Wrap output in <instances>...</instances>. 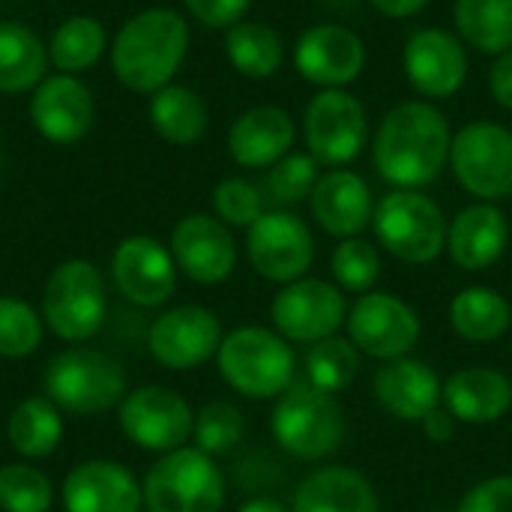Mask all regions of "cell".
I'll return each instance as SVG.
<instances>
[{
  "instance_id": "35",
  "label": "cell",
  "mask_w": 512,
  "mask_h": 512,
  "mask_svg": "<svg viewBox=\"0 0 512 512\" xmlns=\"http://www.w3.org/2000/svg\"><path fill=\"white\" fill-rule=\"evenodd\" d=\"M360 375V351L351 339L330 336L324 342H315L306 354V381L327 390L342 393L348 390Z\"/></svg>"
},
{
  "instance_id": "11",
  "label": "cell",
  "mask_w": 512,
  "mask_h": 512,
  "mask_svg": "<svg viewBox=\"0 0 512 512\" xmlns=\"http://www.w3.org/2000/svg\"><path fill=\"white\" fill-rule=\"evenodd\" d=\"M117 420L135 447L162 456L186 447L195 429V411L189 402L159 384L129 390L117 405Z\"/></svg>"
},
{
  "instance_id": "27",
  "label": "cell",
  "mask_w": 512,
  "mask_h": 512,
  "mask_svg": "<svg viewBox=\"0 0 512 512\" xmlns=\"http://www.w3.org/2000/svg\"><path fill=\"white\" fill-rule=\"evenodd\" d=\"M291 512H381V501L366 474L327 465L297 486Z\"/></svg>"
},
{
  "instance_id": "3",
  "label": "cell",
  "mask_w": 512,
  "mask_h": 512,
  "mask_svg": "<svg viewBox=\"0 0 512 512\" xmlns=\"http://www.w3.org/2000/svg\"><path fill=\"white\" fill-rule=\"evenodd\" d=\"M270 429L288 456L321 462L342 447L348 420L336 393H327L309 381H294L276 399Z\"/></svg>"
},
{
  "instance_id": "30",
  "label": "cell",
  "mask_w": 512,
  "mask_h": 512,
  "mask_svg": "<svg viewBox=\"0 0 512 512\" xmlns=\"http://www.w3.org/2000/svg\"><path fill=\"white\" fill-rule=\"evenodd\" d=\"M48 48L21 21H0V93L33 90L45 78Z\"/></svg>"
},
{
  "instance_id": "5",
  "label": "cell",
  "mask_w": 512,
  "mask_h": 512,
  "mask_svg": "<svg viewBox=\"0 0 512 512\" xmlns=\"http://www.w3.org/2000/svg\"><path fill=\"white\" fill-rule=\"evenodd\" d=\"M42 396H48L63 414L93 417L117 408L126 390L123 366L96 348H66L51 357L42 375Z\"/></svg>"
},
{
  "instance_id": "39",
  "label": "cell",
  "mask_w": 512,
  "mask_h": 512,
  "mask_svg": "<svg viewBox=\"0 0 512 512\" xmlns=\"http://www.w3.org/2000/svg\"><path fill=\"white\" fill-rule=\"evenodd\" d=\"M318 177H321V171H318L315 156L291 150L276 165H270L264 189H267V198L273 204H279V210H285V207H294V204L306 201L312 195Z\"/></svg>"
},
{
  "instance_id": "8",
  "label": "cell",
  "mask_w": 512,
  "mask_h": 512,
  "mask_svg": "<svg viewBox=\"0 0 512 512\" xmlns=\"http://www.w3.org/2000/svg\"><path fill=\"white\" fill-rule=\"evenodd\" d=\"M105 315V279L90 261L69 258L51 270L42 288V321L57 339L87 342L102 330Z\"/></svg>"
},
{
  "instance_id": "31",
  "label": "cell",
  "mask_w": 512,
  "mask_h": 512,
  "mask_svg": "<svg viewBox=\"0 0 512 512\" xmlns=\"http://www.w3.org/2000/svg\"><path fill=\"white\" fill-rule=\"evenodd\" d=\"M150 123L168 144L192 147L207 132V105L192 87L168 84L150 99Z\"/></svg>"
},
{
  "instance_id": "20",
  "label": "cell",
  "mask_w": 512,
  "mask_h": 512,
  "mask_svg": "<svg viewBox=\"0 0 512 512\" xmlns=\"http://www.w3.org/2000/svg\"><path fill=\"white\" fill-rule=\"evenodd\" d=\"M96 117V102L90 87L78 75H45L30 96V120L36 132L51 144L81 141Z\"/></svg>"
},
{
  "instance_id": "14",
  "label": "cell",
  "mask_w": 512,
  "mask_h": 512,
  "mask_svg": "<svg viewBox=\"0 0 512 512\" xmlns=\"http://www.w3.org/2000/svg\"><path fill=\"white\" fill-rule=\"evenodd\" d=\"M348 339L360 354L372 360H399L408 357L423 333L420 315L396 294L369 291L348 309Z\"/></svg>"
},
{
  "instance_id": "37",
  "label": "cell",
  "mask_w": 512,
  "mask_h": 512,
  "mask_svg": "<svg viewBox=\"0 0 512 512\" xmlns=\"http://www.w3.org/2000/svg\"><path fill=\"white\" fill-rule=\"evenodd\" d=\"M42 327V312H36L27 300L0 294V357H30L42 342Z\"/></svg>"
},
{
  "instance_id": "2",
  "label": "cell",
  "mask_w": 512,
  "mask_h": 512,
  "mask_svg": "<svg viewBox=\"0 0 512 512\" xmlns=\"http://www.w3.org/2000/svg\"><path fill=\"white\" fill-rule=\"evenodd\" d=\"M189 51V24L177 9L153 6L132 15L111 42L114 78L132 93H159L174 84Z\"/></svg>"
},
{
  "instance_id": "6",
  "label": "cell",
  "mask_w": 512,
  "mask_h": 512,
  "mask_svg": "<svg viewBox=\"0 0 512 512\" xmlns=\"http://www.w3.org/2000/svg\"><path fill=\"white\" fill-rule=\"evenodd\" d=\"M378 243L405 264H432L447 249V216L420 189H393L375 204Z\"/></svg>"
},
{
  "instance_id": "41",
  "label": "cell",
  "mask_w": 512,
  "mask_h": 512,
  "mask_svg": "<svg viewBox=\"0 0 512 512\" xmlns=\"http://www.w3.org/2000/svg\"><path fill=\"white\" fill-rule=\"evenodd\" d=\"M213 210L228 228H252L267 213L264 210V192L243 177H225L216 183Z\"/></svg>"
},
{
  "instance_id": "25",
  "label": "cell",
  "mask_w": 512,
  "mask_h": 512,
  "mask_svg": "<svg viewBox=\"0 0 512 512\" xmlns=\"http://www.w3.org/2000/svg\"><path fill=\"white\" fill-rule=\"evenodd\" d=\"M297 126L279 105H255L243 111L228 132V153L243 168H270L291 153Z\"/></svg>"
},
{
  "instance_id": "29",
  "label": "cell",
  "mask_w": 512,
  "mask_h": 512,
  "mask_svg": "<svg viewBox=\"0 0 512 512\" xmlns=\"http://www.w3.org/2000/svg\"><path fill=\"white\" fill-rule=\"evenodd\" d=\"M6 435L21 459H45L60 447L63 411L48 396H27L12 408Z\"/></svg>"
},
{
  "instance_id": "15",
  "label": "cell",
  "mask_w": 512,
  "mask_h": 512,
  "mask_svg": "<svg viewBox=\"0 0 512 512\" xmlns=\"http://www.w3.org/2000/svg\"><path fill=\"white\" fill-rule=\"evenodd\" d=\"M402 69L408 84L426 99H453L471 72L465 42L444 27H420L408 36L402 51Z\"/></svg>"
},
{
  "instance_id": "19",
  "label": "cell",
  "mask_w": 512,
  "mask_h": 512,
  "mask_svg": "<svg viewBox=\"0 0 512 512\" xmlns=\"http://www.w3.org/2000/svg\"><path fill=\"white\" fill-rule=\"evenodd\" d=\"M111 279L129 303L156 309L177 291V264L171 249H165L159 240L135 234L117 243L111 258Z\"/></svg>"
},
{
  "instance_id": "38",
  "label": "cell",
  "mask_w": 512,
  "mask_h": 512,
  "mask_svg": "<svg viewBox=\"0 0 512 512\" xmlns=\"http://www.w3.org/2000/svg\"><path fill=\"white\" fill-rule=\"evenodd\" d=\"M330 270L342 291L369 294L381 276V255L375 243H369L366 237H348L339 240V246L333 249Z\"/></svg>"
},
{
  "instance_id": "17",
  "label": "cell",
  "mask_w": 512,
  "mask_h": 512,
  "mask_svg": "<svg viewBox=\"0 0 512 512\" xmlns=\"http://www.w3.org/2000/svg\"><path fill=\"white\" fill-rule=\"evenodd\" d=\"M294 66L318 90H345L366 69V45L345 24H312L294 45Z\"/></svg>"
},
{
  "instance_id": "28",
  "label": "cell",
  "mask_w": 512,
  "mask_h": 512,
  "mask_svg": "<svg viewBox=\"0 0 512 512\" xmlns=\"http://www.w3.org/2000/svg\"><path fill=\"white\" fill-rule=\"evenodd\" d=\"M450 324L465 342H495L512 327V306L507 297L486 285L462 288L450 303Z\"/></svg>"
},
{
  "instance_id": "33",
  "label": "cell",
  "mask_w": 512,
  "mask_h": 512,
  "mask_svg": "<svg viewBox=\"0 0 512 512\" xmlns=\"http://www.w3.org/2000/svg\"><path fill=\"white\" fill-rule=\"evenodd\" d=\"M456 36L480 54H504L512 48V0H456Z\"/></svg>"
},
{
  "instance_id": "36",
  "label": "cell",
  "mask_w": 512,
  "mask_h": 512,
  "mask_svg": "<svg viewBox=\"0 0 512 512\" xmlns=\"http://www.w3.org/2000/svg\"><path fill=\"white\" fill-rule=\"evenodd\" d=\"M54 504V486L36 465L9 462L0 468V510L48 512Z\"/></svg>"
},
{
  "instance_id": "32",
  "label": "cell",
  "mask_w": 512,
  "mask_h": 512,
  "mask_svg": "<svg viewBox=\"0 0 512 512\" xmlns=\"http://www.w3.org/2000/svg\"><path fill=\"white\" fill-rule=\"evenodd\" d=\"M225 57L240 75L264 81L279 72L285 60V42L270 24L243 18L225 30Z\"/></svg>"
},
{
  "instance_id": "12",
  "label": "cell",
  "mask_w": 512,
  "mask_h": 512,
  "mask_svg": "<svg viewBox=\"0 0 512 512\" xmlns=\"http://www.w3.org/2000/svg\"><path fill=\"white\" fill-rule=\"evenodd\" d=\"M246 255L252 270L276 285L303 279L315 261V237L291 210H267L246 228Z\"/></svg>"
},
{
  "instance_id": "16",
  "label": "cell",
  "mask_w": 512,
  "mask_h": 512,
  "mask_svg": "<svg viewBox=\"0 0 512 512\" xmlns=\"http://www.w3.org/2000/svg\"><path fill=\"white\" fill-rule=\"evenodd\" d=\"M222 345V324L216 312L204 306L165 309L147 330V348L153 360L171 372H189L216 357Z\"/></svg>"
},
{
  "instance_id": "9",
  "label": "cell",
  "mask_w": 512,
  "mask_h": 512,
  "mask_svg": "<svg viewBox=\"0 0 512 512\" xmlns=\"http://www.w3.org/2000/svg\"><path fill=\"white\" fill-rule=\"evenodd\" d=\"M450 168L459 186L477 201H501L512 195V129L474 120L453 135Z\"/></svg>"
},
{
  "instance_id": "47",
  "label": "cell",
  "mask_w": 512,
  "mask_h": 512,
  "mask_svg": "<svg viewBox=\"0 0 512 512\" xmlns=\"http://www.w3.org/2000/svg\"><path fill=\"white\" fill-rule=\"evenodd\" d=\"M237 512H291L282 501H273V498H252L246 501Z\"/></svg>"
},
{
  "instance_id": "10",
  "label": "cell",
  "mask_w": 512,
  "mask_h": 512,
  "mask_svg": "<svg viewBox=\"0 0 512 512\" xmlns=\"http://www.w3.org/2000/svg\"><path fill=\"white\" fill-rule=\"evenodd\" d=\"M303 138L318 165L345 168L369 141L366 105L348 90H321L303 114Z\"/></svg>"
},
{
  "instance_id": "4",
  "label": "cell",
  "mask_w": 512,
  "mask_h": 512,
  "mask_svg": "<svg viewBox=\"0 0 512 512\" xmlns=\"http://www.w3.org/2000/svg\"><path fill=\"white\" fill-rule=\"evenodd\" d=\"M219 375L246 399H279L297 381V357L288 339L267 327H237L216 351Z\"/></svg>"
},
{
  "instance_id": "18",
  "label": "cell",
  "mask_w": 512,
  "mask_h": 512,
  "mask_svg": "<svg viewBox=\"0 0 512 512\" xmlns=\"http://www.w3.org/2000/svg\"><path fill=\"white\" fill-rule=\"evenodd\" d=\"M171 255L180 273L198 285H219L237 267V243L231 228L210 213H189L171 231Z\"/></svg>"
},
{
  "instance_id": "46",
  "label": "cell",
  "mask_w": 512,
  "mask_h": 512,
  "mask_svg": "<svg viewBox=\"0 0 512 512\" xmlns=\"http://www.w3.org/2000/svg\"><path fill=\"white\" fill-rule=\"evenodd\" d=\"M432 0H372V6L387 18H411L423 12Z\"/></svg>"
},
{
  "instance_id": "43",
  "label": "cell",
  "mask_w": 512,
  "mask_h": 512,
  "mask_svg": "<svg viewBox=\"0 0 512 512\" xmlns=\"http://www.w3.org/2000/svg\"><path fill=\"white\" fill-rule=\"evenodd\" d=\"M189 15L213 30H228L249 12L252 0H183Z\"/></svg>"
},
{
  "instance_id": "45",
  "label": "cell",
  "mask_w": 512,
  "mask_h": 512,
  "mask_svg": "<svg viewBox=\"0 0 512 512\" xmlns=\"http://www.w3.org/2000/svg\"><path fill=\"white\" fill-rule=\"evenodd\" d=\"M456 417L447 411V408H435L426 420H423V432H426V438L432 441V444H450L453 438H456Z\"/></svg>"
},
{
  "instance_id": "7",
  "label": "cell",
  "mask_w": 512,
  "mask_h": 512,
  "mask_svg": "<svg viewBox=\"0 0 512 512\" xmlns=\"http://www.w3.org/2000/svg\"><path fill=\"white\" fill-rule=\"evenodd\" d=\"M147 512H222L225 477L213 456L198 447L165 453L144 477Z\"/></svg>"
},
{
  "instance_id": "26",
  "label": "cell",
  "mask_w": 512,
  "mask_h": 512,
  "mask_svg": "<svg viewBox=\"0 0 512 512\" xmlns=\"http://www.w3.org/2000/svg\"><path fill=\"white\" fill-rule=\"evenodd\" d=\"M444 408L468 426H489L510 414L512 381L492 366L459 369L444 384Z\"/></svg>"
},
{
  "instance_id": "34",
  "label": "cell",
  "mask_w": 512,
  "mask_h": 512,
  "mask_svg": "<svg viewBox=\"0 0 512 512\" xmlns=\"http://www.w3.org/2000/svg\"><path fill=\"white\" fill-rule=\"evenodd\" d=\"M105 45H108V36H105V27L99 24V18L72 15L51 33L48 63L57 72L81 75L105 54Z\"/></svg>"
},
{
  "instance_id": "23",
  "label": "cell",
  "mask_w": 512,
  "mask_h": 512,
  "mask_svg": "<svg viewBox=\"0 0 512 512\" xmlns=\"http://www.w3.org/2000/svg\"><path fill=\"white\" fill-rule=\"evenodd\" d=\"M309 207L321 231L339 240L360 237L375 216L369 183L348 168H330L321 174L309 195Z\"/></svg>"
},
{
  "instance_id": "40",
  "label": "cell",
  "mask_w": 512,
  "mask_h": 512,
  "mask_svg": "<svg viewBox=\"0 0 512 512\" xmlns=\"http://www.w3.org/2000/svg\"><path fill=\"white\" fill-rule=\"evenodd\" d=\"M243 432H246V420H243V411L237 405H231V402H207L195 414L192 441L207 456H222V453L234 450L243 441Z\"/></svg>"
},
{
  "instance_id": "13",
  "label": "cell",
  "mask_w": 512,
  "mask_h": 512,
  "mask_svg": "<svg viewBox=\"0 0 512 512\" xmlns=\"http://www.w3.org/2000/svg\"><path fill=\"white\" fill-rule=\"evenodd\" d=\"M270 318L276 333L288 342H324L348 321L345 291L333 282L303 276L291 285H282V291L273 297Z\"/></svg>"
},
{
  "instance_id": "24",
  "label": "cell",
  "mask_w": 512,
  "mask_h": 512,
  "mask_svg": "<svg viewBox=\"0 0 512 512\" xmlns=\"http://www.w3.org/2000/svg\"><path fill=\"white\" fill-rule=\"evenodd\" d=\"M510 246V219L498 204L477 201L456 213L447 228V252L456 267L480 273L495 267Z\"/></svg>"
},
{
  "instance_id": "21",
  "label": "cell",
  "mask_w": 512,
  "mask_h": 512,
  "mask_svg": "<svg viewBox=\"0 0 512 512\" xmlns=\"http://www.w3.org/2000/svg\"><path fill=\"white\" fill-rule=\"evenodd\" d=\"M66 512H141L144 492L135 474L111 459L75 465L60 489Z\"/></svg>"
},
{
  "instance_id": "22",
  "label": "cell",
  "mask_w": 512,
  "mask_h": 512,
  "mask_svg": "<svg viewBox=\"0 0 512 512\" xmlns=\"http://www.w3.org/2000/svg\"><path fill=\"white\" fill-rule=\"evenodd\" d=\"M378 405L402 420V423H423L444 399V384L438 372L420 357H399L387 360L372 381Z\"/></svg>"
},
{
  "instance_id": "44",
  "label": "cell",
  "mask_w": 512,
  "mask_h": 512,
  "mask_svg": "<svg viewBox=\"0 0 512 512\" xmlns=\"http://www.w3.org/2000/svg\"><path fill=\"white\" fill-rule=\"evenodd\" d=\"M489 90L501 108L512 111V48L495 57V63L489 69Z\"/></svg>"
},
{
  "instance_id": "42",
  "label": "cell",
  "mask_w": 512,
  "mask_h": 512,
  "mask_svg": "<svg viewBox=\"0 0 512 512\" xmlns=\"http://www.w3.org/2000/svg\"><path fill=\"white\" fill-rule=\"evenodd\" d=\"M456 512H512V477H489L465 492Z\"/></svg>"
},
{
  "instance_id": "1",
  "label": "cell",
  "mask_w": 512,
  "mask_h": 512,
  "mask_svg": "<svg viewBox=\"0 0 512 512\" xmlns=\"http://www.w3.org/2000/svg\"><path fill=\"white\" fill-rule=\"evenodd\" d=\"M450 144L447 117L426 99H408L384 114L372 141V159L390 186L423 189L450 165Z\"/></svg>"
}]
</instances>
